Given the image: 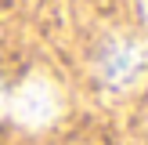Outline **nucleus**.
Instances as JSON below:
<instances>
[{"label": "nucleus", "instance_id": "f257e3e1", "mask_svg": "<svg viewBox=\"0 0 148 145\" xmlns=\"http://www.w3.org/2000/svg\"><path fill=\"white\" fill-rule=\"evenodd\" d=\"M148 72V47L134 36H112L98 51V80L112 91H130Z\"/></svg>", "mask_w": 148, "mask_h": 145}, {"label": "nucleus", "instance_id": "f03ea898", "mask_svg": "<svg viewBox=\"0 0 148 145\" xmlns=\"http://www.w3.org/2000/svg\"><path fill=\"white\" fill-rule=\"evenodd\" d=\"M11 113H14V120L25 123V127H47V123H54L58 113H62V98H58L54 84H51L47 76H29L25 84L14 91Z\"/></svg>", "mask_w": 148, "mask_h": 145}, {"label": "nucleus", "instance_id": "7ed1b4c3", "mask_svg": "<svg viewBox=\"0 0 148 145\" xmlns=\"http://www.w3.org/2000/svg\"><path fill=\"white\" fill-rule=\"evenodd\" d=\"M0 109H4V84H0Z\"/></svg>", "mask_w": 148, "mask_h": 145}, {"label": "nucleus", "instance_id": "20e7f679", "mask_svg": "<svg viewBox=\"0 0 148 145\" xmlns=\"http://www.w3.org/2000/svg\"><path fill=\"white\" fill-rule=\"evenodd\" d=\"M145 14H148V0H145Z\"/></svg>", "mask_w": 148, "mask_h": 145}]
</instances>
